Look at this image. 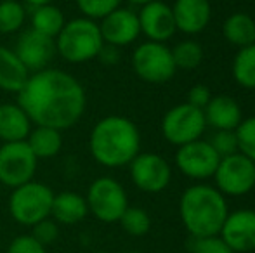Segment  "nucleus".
<instances>
[{
    "instance_id": "f704fd0d",
    "label": "nucleus",
    "mask_w": 255,
    "mask_h": 253,
    "mask_svg": "<svg viewBox=\"0 0 255 253\" xmlns=\"http://www.w3.org/2000/svg\"><path fill=\"white\" fill-rule=\"evenodd\" d=\"M212 94L208 90V87L205 85H195V87L189 88L188 92V104L193 106V108H198V109H205V106L210 102Z\"/></svg>"
},
{
    "instance_id": "f03ea898",
    "label": "nucleus",
    "mask_w": 255,
    "mask_h": 253,
    "mask_svg": "<svg viewBox=\"0 0 255 253\" xmlns=\"http://www.w3.org/2000/svg\"><path fill=\"white\" fill-rule=\"evenodd\" d=\"M91 155L108 169L125 167L141 151V134L132 120L111 115L99 120L89 139Z\"/></svg>"
},
{
    "instance_id": "a211bd4d",
    "label": "nucleus",
    "mask_w": 255,
    "mask_h": 253,
    "mask_svg": "<svg viewBox=\"0 0 255 253\" xmlns=\"http://www.w3.org/2000/svg\"><path fill=\"white\" fill-rule=\"evenodd\" d=\"M207 125L215 130H236L242 123V108L229 95H215L203 109Z\"/></svg>"
},
{
    "instance_id": "2f4dec72",
    "label": "nucleus",
    "mask_w": 255,
    "mask_h": 253,
    "mask_svg": "<svg viewBox=\"0 0 255 253\" xmlns=\"http://www.w3.org/2000/svg\"><path fill=\"white\" fill-rule=\"evenodd\" d=\"M191 253H235L219 236H205V238H191L188 243Z\"/></svg>"
},
{
    "instance_id": "7ed1b4c3",
    "label": "nucleus",
    "mask_w": 255,
    "mask_h": 253,
    "mask_svg": "<svg viewBox=\"0 0 255 253\" xmlns=\"http://www.w3.org/2000/svg\"><path fill=\"white\" fill-rule=\"evenodd\" d=\"M179 212L191 238H205L221 233L229 210L221 191L207 184H196L182 192Z\"/></svg>"
},
{
    "instance_id": "9d476101",
    "label": "nucleus",
    "mask_w": 255,
    "mask_h": 253,
    "mask_svg": "<svg viewBox=\"0 0 255 253\" xmlns=\"http://www.w3.org/2000/svg\"><path fill=\"white\" fill-rule=\"evenodd\" d=\"M214 179L222 194L243 196L255 187V163L247 156L235 153L231 156L221 158Z\"/></svg>"
},
{
    "instance_id": "b1692460",
    "label": "nucleus",
    "mask_w": 255,
    "mask_h": 253,
    "mask_svg": "<svg viewBox=\"0 0 255 253\" xmlns=\"http://www.w3.org/2000/svg\"><path fill=\"white\" fill-rule=\"evenodd\" d=\"M64 23L66 21H64L63 10L54 5V3L33 7V12H31V28L35 31H38V33L56 40L59 31L63 30Z\"/></svg>"
},
{
    "instance_id": "72a5a7b5",
    "label": "nucleus",
    "mask_w": 255,
    "mask_h": 253,
    "mask_svg": "<svg viewBox=\"0 0 255 253\" xmlns=\"http://www.w3.org/2000/svg\"><path fill=\"white\" fill-rule=\"evenodd\" d=\"M7 253H47V250L31 234H21L10 241Z\"/></svg>"
},
{
    "instance_id": "9b49d317",
    "label": "nucleus",
    "mask_w": 255,
    "mask_h": 253,
    "mask_svg": "<svg viewBox=\"0 0 255 253\" xmlns=\"http://www.w3.org/2000/svg\"><path fill=\"white\" fill-rule=\"evenodd\" d=\"M221 162V156L214 151L208 141H193L189 144L179 146L175 153V165L191 179H208L214 177Z\"/></svg>"
},
{
    "instance_id": "0eeeda50",
    "label": "nucleus",
    "mask_w": 255,
    "mask_h": 253,
    "mask_svg": "<svg viewBox=\"0 0 255 253\" xmlns=\"http://www.w3.org/2000/svg\"><path fill=\"white\" fill-rule=\"evenodd\" d=\"M132 68L141 80L148 84H165L175 75L172 49L161 42H144L132 54Z\"/></svg>"
},
{
    "instance_id": "f3484780",
    "label": "nucleus",
    "mask_w": 255,
    "mask_h": 253,
    "mask_svg": "<svg viewBox=\"0 0 255 253\" xmlns=\"http://www.w3.org/2000/svg\"><path fill=\"white\" fill-rule=\"evenodd\" d=\"M172 12L179 31L196 35L202 33L210 23L212 7L208 0H175Z\"/></svg>"
},
{
    "instance_id": "1a4fd4ad",
    "label": "nucleus",
    "mask_w": 255,
    "mask_h": 253,
    "mask_svg": "<svg viewBox=\"0 0 255 253\" xmlns=\"http://www.w3.org/2000/svg\"><path fill=\"white\" fill-rule=\"evenodd\" d=\"M205 127L207 122L203 111L189 106L188 102L170 108L161 120V134L174 146H184L198 141L203 135Z\"/></svg>"
},
{
    "instance_id": "c9c22d12",
    "label": "nucleus",
    "mask_w": 255,
    "mask_h": 253,
    "mask_svg": "<svg viewBox=\"0 0 255 253\" xmlns=\"http://www.w3.org/2000/svg\"><path fill=\"white\" fill-rule=\"evenodd\" d=\"M98 58L101 59L104 64H115L118 61V58H120V56H118V47H113V45L104 44Z\"/></svg>"
},
{
    "instance_id": "393cba45",
    "label": "nucleus",
    "mask_w": 255,
    "mask_h": 253,
    "mask_svg": "<svg viewBox=\"0 0 255 253\" xmlns=\"http://www.w3.org/2000/svg\"><path fill=\"white\" fill-rule=\"evenodd\" d=\"M233 77L245 88H255V44L242 47L233 61Z\"/></svg>"
},
{
    "instance_id": "473e14b6",
    "label": "nucleus",
    "mask_w": 255,
    "mask_h": 253,
    "mask_svg": "<svg viewBox=\"0 0 255 253\" xmlns=\"http://www.w3.org/2000/svg\"><path fill=\"white\" fill-rule=\"evenodd\" d=\"M31 236L42 245V247H49L54 241L59 238V224L54 219H44L40 222H37L31 227Z\"/></svg>"
},
{
    "instance_id": "20e7f679",
    "label": "nucleus",
    "mask_w": 255,
    "mask_h": 253,
    "mask_svg": "<svg viewBox=\"0 0 255 253\" xmlns=\"http://www.w3.org/2000/svg\"><path fill=\"white\" fill-rule=\"evenodd\" d=\"M104 45L101 30L89 17L66 21L56 37V52L68 63H87L99 56Z\"/></svg>"
},
{
    "instance_id": "c756f323",
    "label": "nucleus",
    "mask_w": 255,
    "mask_h": 253,
    "mask_svg": "<svg viewBox=\"0 0 255 253\" xmlns=\"http://www.w3.org/2000/svg\"><path fill=\"white\" fill-rule=\"evenodd\" d=\"M122 0H77V5L84 17L96 21L106 17L110 12L120 7Z\"/></svg>"
},
{
    "instance_id": "4c0bfd02",
    "label": "nucleus",
    "mask_w": 255,
    "mask_h": 253,
    "mask_svg": "<svg viewBox=\"0 0 255 253\" xmlns=\"http://www.w3.org/2000/svg\"><path fill=\"white\" fill-rule=\"evenodd\" d=\"M127 2H130V3H134V5H146V3H149V2H153V0H127Z\"/></svg>"
},
{
    "instance_id": "5701e85b",
    "label": "nucleus",
    "mask_w": 255,
    "mask_h": 253,
    "mask_svg": "<svg viewBox=\"0 0 255 253\" xmlns=\"http://www.w3.org/2000/svg\"><path fill=\"white\" fill-rule=\"evenodd\" d=\"M28 146L33 151V155L40 158H54L63 148V137L61 130L52 127H35L31 128L30 135L26 139Z\"/></svg>"
},
{
    "instance_id": "c85d7f7f",
    "label": "nucleus",
    "mask_w": 255,
    "mask_h": 253,
    "mask_svg": "<svg viewBox=\"0 0 255 253\" xmlns=\"http://www.w3.org/2000/svg\"><path fill=\"white\" fill-rule=\"evenodd\" d=\"M235 134L238 139V153L255 163V116L242 120Z\"/></svg>"
},
{
    "instance_id": "2eb2a0df",
    "label": "nucleus",
    "mask_w": 255,
    "mask_h": 253,
    "mask_svg": "<svg viewBox=\"0 0 255 253\" xmlns=\"http://www.w3.org/2000/svg\"><path fill=\"white\" fill-rule=\"evenodd\" d=\"M99 30H101L104 44L113 47H125L137 40V37L141 35L137 12L124 7H118L106 17H103Z\"/></svg>"
},
{
    "instance_id": "7c9ffc66",
    "label": "nucleus",
    "mask_w": 255,
    "mask_h": 253,
    "mask_svg": "<svg viewBox=\"0 0 255 253\" xmlns=\"http://www.w3.org/2000/svg\"><path fill=\"white\" fill-rule=\"evenodd\" d=\"M208 144L214 148V151L221 158H226V156H231L235 153H238V139H236L235 130H217L212 135Z\"/></svg>"
},
{
    "instance_id": "4be33fe9",
    "label": "nucleus",
    "mask_w": 255,
    "mask_h": 253,
    "mask_svg": "<svg viewBox=\"0 0 255 253\" xmlns=\"http://www.w3.org/2000/svg\"><path fill=\"white\" fill-rule=\"evenodd\" d=\"M222 33L229 44L236 47H247L255 44V21L245 12H235L228 16L222 24Z\"/></svg>"
},
{
    "instance_id": "aec40b11",
    "label": "nucleus",
    "mask_w": 255,
    "mask_h": 253,
    "mask_svg": "<svg viewBox=\"0 0 255 253\" xmlns=\"http://www.w3.org/2000/svg\"><path fill=\"white\" fill-rule=\"evenodd\" d=\"M89 213L87 201L82 194L73 191H63L54 194L51 219L63 226H73L85 219Z\"/></svg>"
},
{
    "instance_id": "4468645a",
    "label": "nucleus",
    "mask_w": 255,
    "mask_h": 253,
    "mask_svg": "<svg viewBox=\"0 0 255 253\" xmlns=\"http://www.w3.org/2000/svg\"><path fill=\"white\" fill-rule=\"evenodd\" d=\"M219 236L235 253H254L255 210H236L228 213Z\"/></svg>"
},
{
    "instance_id": "f257e3e1",
    "label": "nucleus",
    "mask_w": 255,
    "mask_h": 253,
    "mask_svg": "<svg viewBox=\"0 0 255 253\" xmlns=\"http://www.w3.org/2000/svg\"><path fill=\"white\" fill-rule=\"evenodd\" d=\"M17 104L35 127L66 130L82 118L87 99L77 78L63 70L45 68L30 73L17 92Z\"/></svg>"
},
{
    "instance_id": "e433bc0d",
    "label": "nucleus",
    "mask_w": 255,
    "mask_h": 253,
    "mask_svg": "<svg viewBox=\"0 0 255 253\" xmlns=\"http://www.w3.org/2000/svg\"><path fill=\"white\" fill-rule=\"evenodd\" d=\"M26 3H30V5L33 7H38V5H47V3H54L56 0H24Z\"/></svg>"
},
{
    "instance_id": "cd10ccee",
    "label": "nucleus",
    "mask_w": 255,
    "mask_h": 253,
    "mask_svg": "<svg viewBox=\"0 0 255 253\" xmlns=\"http://www.w3.org/2000/svg\"><path fill=\"white\" fill-rule=\"evenodd\" d=\"M120 226L130 236H144L151 229V219H149L148 212L139 206H127V210L124 212V215L120 217Z\"/></svg>"
},
{
    "instance_id": "58836bf2",
    "label": "nucleus",
    "mask_w": 255,
    "mask_h": 253,
    "mask_svg": "<svg viewBox=\"0 0 255 253\" xmlns=\"http://www.w3.org/2000/svg\"><path fill=\"white\" fill-rule=\"evenodd\" d=\"M128 253H142V252H128Z\"/></svg>"
},
{
    "instance_id": "bb28decb",
    "label": "nucleus",
    "mask_w": 255,
    "mask_h": 253,
    "mask_svg": "<svg viewBox=\"0 0 255 253\" xmlns=\"http://www.w3.org/2000/svg\"><path fill=\"white\" fill-rule=\"evenodd\" d=\"M172 58L177 70H195L203 61V49L198 42L184 40L172 49Z\"/></svg>"
},
{
    "instance_id": "dca6fc26",
    "label": "nucleus",
    "mask_w": 255,
    "mask_h": 253,
    "mask_svg": "<svg viewBox=\"0 0 255 253\" xmlns=\"http://www.w3.org/2000/svg\"><path fill=\"white\" fill-rule=\"evenodd\" d=\"M137 17L141 33H144L151 42L163 44V42L170 40L177 31L172 7H168L160 0H153V2L142 5Z\"/></svg>"
},
{
    "instance_id": "a878e982",
    "label": "nucleus",
    "mask_w": 255,
    "mask_h": 253,
    "mask_svg": "<svg viewBox=\"0 0 255 253\" xmlns=\"http://www.w3.org/2000/svg\"><path fill=\"white\" fill-rule=\"evenodd\" d=\"M26 21V9L17 0H2L0 2V33H16Z\"/></svg>"
},
{
    "instance_id": "f8f14e48",
    "label": "nucleus",
    "mask_w": 255,
    "mask_h": 253,
    "mask_svg": "<svg viewBox=\"0 0 255 253\" xmlns=\"http://www.w3.org/2000/svg\"><path fill=\"white\" fill-rule=\"evenodd\" d=\"M130 177L144 192H160L170 184L172 170L165 158L154 153H139L130 163Z\"/></svg>"
},
{
    "instance_id": "ddd939ff",
    "label": "nucleus",
    "mask_w": 255,
    "mask_h": 253,
    "mask_svg": "<svg viewBox=\"0 0 255 253\" xmlns=\"http://www.w3.org/2000/svg\"><path fill=\"white\" fill-rule=\"evenodd\" d=\"M21 63L26 66L30 73L45 70L54 59L56 52V40L51 37L35 31L33 28L23 31L16 42V49H12Z\"/></svg>"
},
{
    "instance_id": "6e6552de",
    "label": "nucleus",
    "mask_w": 255,
    "mask_h": 253,
    "mask_svg": "<svg viewBox=\"0 0 255 253\" xmlns=\"http://www.w3.org/2000/svg\"><path fill=\"white\" fill-rule=\"evenodd\" d=\"M38 158L26 141L3 142L0 148V182L3 186L19 187L33 180Z\"/></svg>"
},
{
    "instance_id": "423d86ee",
    "label": "nucleus",
    "mask_w": 255,
    "mask_h": 253,
    "mask_svg": "<svg viewBox=\"0 0 255 253\" xmlns=\"http://www.w3.org/2000/svg\"><path fill=\"white\" fill-rule=\"evenodd\" d=\"M87 208L98 220L106 224L118 222L128 206V198L124 186L111 177H99L89 186Z\"/></svg>"
},
{
    "instance_id": "39448f33",
    "label": "nucleus",
    "mask_w": 255,
    "mask_h": 253,
    "mask_svg": "<svg viewBox=\"0 0 255 253\" xmlns=\"http://www.w3.org/2000/svg\"><path fill=\"white\" fill-rule=\"evenodd\" d=\"M54 192L51 187L37 180L14 187L9 196V213L21 226L33 227L37 222L51 217Z\"/></svg>"
},
{
    "instance_id": "6ab92c4d",
    "label": "nucleus",
    "mask_w": 255,
    "mask_h": 253,
    "mask_svg": "<svg viewBox=\"0 0 255 253\" xmlns=\"http://www.w3.org/2000/svg\"><path fill=\"white\" fill-rule=\"evenodd\" d=\"M28 115L17 102H5L0 104V141L3 142H19L26 141L31 132Z\"/></svg>"
},
{
    "instance_id": "412c9836",
    "label": "nucleus",
    "mask_w": 255,
    "mask_h": 253,
    "mask_svg": "<svg viewBox=\"0 0 255 253\" xmlns=\"http://www.w3.org/2000/svg\"><path fill=\"white\" fill-rule=\"evenodd\" d=\"M30 71L26 70L16 52L0 45V88L5 92H19L24 87Z\"/></svg>"
}]
</instances>
